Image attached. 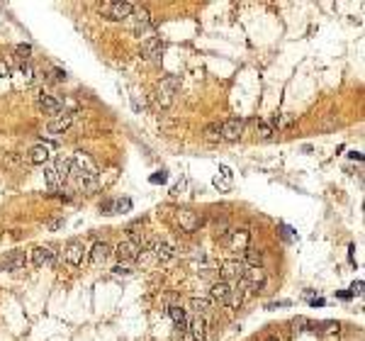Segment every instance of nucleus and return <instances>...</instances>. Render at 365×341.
Here are the masks:
<instances>
[{
  "instance_id": "obj_14",
  "label": "nucleus",
  "mask_w": 365,
  "mask_h": 341,
  "mask_svg": "<svg viewBox=\"0 0 365 341\" xmlns=\"http://www.w3.org/2000/svg\"><path fill=\"white\" fill-rule=\"evenodd\" d=\"M110 256H112V246H110L107 241H95V244H93V249H90V261H93L95 266H105V263L110 261Z\"/></svg>"
},
{
  "instance_id": "obj_4",
  "label": "nucleus",
  "mask_w": 365,
  "mask_h": 341,
  "mask_svg": "<svg viewBox=\"0 0 365 341\" xmlns=\"http://www.w3.org/2000/svg\"><path fill=\"white\" fill-rule=\"evenodd\" d=\"M244 134V119L239 117H229L222 122V139L224 142H239Z\"/></svg>"
},
{
  "instance_id": "obj_16",
  "label": "nucleus",
  "mask_w": 365,
  "mask_h": 341,
  "mask_svg": "<svg viewBox=\"0 0 365 341\" xmlns=\"http://www.w3.org/2000/svg\"><path fill=\"white\" fill-rule=\"evenodd\" d=\"M27 266V258L22 251H12L2 263H0V271H10V273H17V271H25Z\"/></svg>"
},
{
  "instance_id": "obj_38",
  "label": "nucleus",
  "mask_w": 365,
  "mask_h": 341,
  "mask_svg": "<svg viewBox=\"0 0 365 341\" xmlns=\"http://www.w3.org/2000/svg\"><path fill=\"white\" fill-rule=\"evenodd\" d=\"M290 305H292L290 300H280V302H270V305H268V310H273V307H290Z\"/></svg>"
},
{
  "instance_id": "obj_21",
  "label": "nucleus",
  "mask_w": 365,
  "mask_h": 341,
  "mask_svg": "<svg viewBox=\"0 0 365 341\" xmlns=\"http://www.w3.org/2000/svg\"><path fill=\"white\" fill-rule=\"evenodd\" d=\"M71 164H73V159H63V156H58V159H56V166H54V170H56V175H58V180H61V185H66V183H68Z\"/></svg>"
},
{
  "instance_id": "obj_33",
  "label": "nucleus",
  "mask_w": 365,
  "mask_h": 341,
  "mask_svg": "<svg viewBox=\"0 0 365 341\" xmlns=\"http://www.w3.org/2000/svg\"><path fill=\"white\" fill-rule=\"evenodd\" d=\"M149 180H151L154 185H158V183H166V180H168V173H166V170H158V173H154Z\"/></svg>"
},
{
  "instance_id": "obj_12",
  "label": "nucleus",
  "mask_w": 365,
  "mask_h": 341,
  "mask_svg": "<svg viewBox=\"0 0 365 341\" xmlns=\"http://www.w3.org/2000/svg\"><path fill=\"white\" fill-rule=\"evenodd\" d=\"M52 149H54V144H37V146H32L27 154V161L34 164V166H44L52 159Z\"/></svg>"
},
{
  "instance_id": "obj_32",
  "label": "nucleus",
  "mask_w": 365,
  "mask_h": 341,
  "mask_svg": "<svg viewBox=\"0 0 365 341\" xmlns=\"http://www.w3.org/2000/svg\"><path fill=\"white\" fill-rule=\"evenodd\" d=\"M280 231H282V239H285V241H295V239H297L295 229H290L287 225H280Z\"/></svg>"
},
{
  "instance_id": "obj_20",
  "label": "nucleus",
  "mask_w": 365,
  "mask_h": 341,
  "mask_svg": "<svg viewBox=\"0 0 365 341\" xmlns=\"http://www.w3.org/2000/svg\"><path fill=\"white\" fill-rule=\"evenodd\" d=\"M178 225L183 231H195L200 227V220H197V215L193 210H180L178 212Z\"/></svg>"
},
{
  "instance_id": "obj_17",
  "label": "nucleus",
  "mask_w": 365,
  "mask_h": 341,
  "mask_svg": "<svg viewBox=\"0 0 365 341\" xmlns=\"http://www.w3.org/2000/svg\"><path fill=\"white\" fill-rule=\"evenodd\" d=\"M71 122H73V114H68V113L58 114V117H52L49 124H47V132H49V134H63V132L71 127Z\"/></svg>"
},
{
  "instance_id": "obj_25",
  "label": "nucleus",
  "mask_w": 365,
  "mask_h": 341,
  "mask_svg": "<svg viewBox=\"0 0 365 341\" xmlns=\"http://www.w3.org/2000/svg\"><path fill=\"white\" fill-rule=\"evenodd\" d=\"M205 139H207V142H219V139H222V124H219V122L207 124V129H205Z\"/></svg>"
},
{
  "instance_id": "obj_18",
  "label": "nucleus",
  "mask_w": 365,
  "mask_h": 341,
  "mask_svg": "<svg viewBox=\"0 0 365 341\" xmlns=\"http://www.w3.org/2000/svg\"><path fill=\"white\" fill-rule=\"evenodd\" d=\"M151 251H154V258H156L158 263H168V261L175 258V249L170 246L168 241H154Z\"/></svg>"
},
{
  "instance_id": "obj_19",
  "label": "nucleus",
  "mask_w": 365,
  "mask_h": 341,
  "mask_svg": "<svg viewBox=\"0 0 365 341\" xmlns=\"http://www.w3.org/2000/svg\"><path fill=\"white\" fill-rule=\"evenodd\" d=\"M190 310L195 312V317H209L212 310H214V305H212V300L209 297H190Z\"/></svg>"
},
{
  "instance_id": "obj_27",
  "label": "nucleus",
  "mask_w": 365,
  "mask_h": 341,
  "mask_svg": "<svg viewBox=\"0 0 365 341\" xmlns=\"http://www.w3.org/2000/svg\"><path fill=\"white\" fill-rule=\"evenodd\" d=\"M312 329L319 332V334H334V332H338V322H321V324H316Z\"/></svg>"
},
{
  "instance_id": "obj_34",
  "label": "nucleus",
  "mask_w": 365,
  "mask_h": 341,
  "mask_svg": "<svg viewBox=\"0 0 365 341\" xmlns=\"http://www.w3.org/2000/svg\"><path fill=\"white\" fill-rule=\"evenodd\" d=\"M212 183H214V188H219V190H229V188H231V180H229V178H219V175H217Z\"/></svg>"
},
{
  "instance_id": "obj_3",
  "label": "nucleus",
  "mask_w": 365,
  "mask_h": 341,
  "mask_svg": "<svg viewBox=\"0 0 365 341\" xmlns=\"http://www.w3.org/2000/svg\"><path fill=\"white\" fill-rule=\"evenodd\" d=\"M37 108H39V113L49 114V117H58L61 110H63V103L54 98V95H47V93H39L37 95Z\"/></svg>"
},
{
  "instance_id": "obj_31",
  "label": "nucleus",
  "mask_w": 365,
  "mask_h": 341,
  "mask_svg": "<svg viewBox=\"0 0 365 341\" xmlns=\"http://www.w3.org/2000/svg\"><path fill=\"white\" fill-rule=\"evenodd\" d=\"M20 71H22V76H25V81H27V83L34 78V68H32V63H29V61H22Z\"/></svg>"
},
{
  "instance_id": "obj_2",
  "label": "nucleus",
  "mask_w": 365,
  "mask_h": 341,
  "mask_svg": "<svg viewBox=\"0 0 365 341\" xmlns=\"http://www.w3.org/2000/svg\"><path fill=\"white\" fill-rule=\"evenodd\" d=\"M222 244H224L229 251H234V254L246 251V249H249V244H251V231H246V229H234V231H226V236L222 239Z\"/></svg>"
},
{
  "instance_id": "obj_39",
  "label": "nucleus",
  "mask_w": 365,
  "mask_h": 341,
  "mask_svg": "<svg viewBox=\"0 0 365 341\" xmlns=\"http://www.w3.org/2000/svg\"><path fill=\"white\" fill-rule=\"evenodd\" d=\"M309 305H312V307H324V305H326V300H321V297H316V300H312Z\"/></svg>"
},
{
  "instance_id": "obj_11",
  "label": "nucleus",
  "mask_w": 365,
  "mask_h": 341,
  "mask_svg": "<svg viewBox=\"0 0 365 341\" xmlns=\"http://www.w3.org/2000/svg\"><path fill=\"white\" fill-rule=\"evenodd\" d=\"M112 254L119 258V263H132V261L139 258V249H137L129 239H124V241H119V244L114 246Z\"/></svg>"
},
{
  "instance_id": "obj_30",
  "label": "nucleus",
  "mask_w": 365,
  "mask_h": 341,
  "mask_svg": "<svg viewBox=\"0 0 365 341\" xmlns=\"http://www.w3.org/2000/svg\"><path fill=\"white\" fill-rule=\"evenodd\" d=\"M15 54L22 58V61H29V54H32V47L29 44H17L15 47Z\"/></svg>"
},
{
  "instance_id": "obj_5",
  "label": "nucleus",
  "mask_w": 365,
  "mask_h": 341,
  "mask_svg": "<svg viewBox=\"0 0 365 341\" xmlns=\"http://www.w3.org/2000/svg\"><path fill=\"white\" fill-rule=\"evenodd\" d=\"M244 271H246L244 261H226V263H222V281H226V283H241Z\"/></svg>"
},
{
  "instance_id": "obj_13",
  "label": "nucleus",
  "mask_w": 365,
  "mask_h": 341,
  "mask_svg": "<svg viewBox=\"0 0 365 341\" xmlns=\"http://www.w3.org/2000/svg\"><path fill=\"white\" fill-rule=\"evenodd\" d=\"M231 292H234V285L226 283V281H217L212 285L209 295H212V302H219V305H229L231 300Z\"/></svg>"
},
{
  "instance_id": "obj_9",
  "label": "nucleus",
  "mask_w": 365,
  "mask_h": 341,
  "mask_svg": "<svg viewBox=\"0 0 365 341\" xmlns=\"http://www.w3.org/2000/svg\"><path fill=\"white\" fill-rule=\"evenodd\" d=\"M63 258H66V263H71V266H83V258H85V246L78 241V239H73V241H68V246L63 249Z\"/></svg>"
},
{
  "instance_id": "obj_6",
  "label": "nucleus",
  "mask_w": 365,
  "mask_h": 341,
  "mask_svg": "<svg viewBox=\"0 0 365 341\" xmlns=\"http://www.w3.org/2000/svg\"><path fill=\"white\" fill-rule=\"evenodd\" d=\"M241 283L249 285L251 290H261L265 285V271H263V266H246Z\"/></svg>"
},
{
  "instance_id": "obj_29",
  "label": "nucleus",
  "mask_w": 365,
  "mask_h": 341,
  "mask_svg": "<svg viewBox=\"0 0 365 341\" xmlns=\"http://www.w3.org/2000/svg\"><path fill=\"white\" fill-rule=\"evenodd\" d=\"M114 276H132L134 273V268H132V263H117L112 268Z\"/></svg>"
},
{
  "instance_id": "obj_36",
  "label": "nucleus",
  "mask_w": 365,
  "mask_h": 341,
  "mask_svg": "<svg viewBox=\"0 0 365 341\" xmlns=\"http://www.w3.org/2000/svg\"><path fill=\"white\" fill-rule=\"evenodd\" d=\"M348 292H351V295H361V292H363V281H356V283L351 285Z\"/></svg>"
},
{
  "instance_id": "obj_10",
  "label": "nucleus",
  "mask_w": 365,
  "mask_h": 341,
  "mask_svg": "<svg viewBox=\"0 0 365 341\" xmlns=\"http://www.w3.org/2000/svg\"><path fill=\"white\" fill-rule=\"evenodd\" d=\"M163 49H166V42H163L161 37H149V39L141 44V57L154 61V58H158L163 54Z\"/></svg>"
},
{
  "instance_id": "obj_22",
  "label": "nucleus",
  "mask_w": 365,
  "mask_h": 341,
  "mask_svg": "<svg viewBox=\"0 0 365 341\" xmlns=\"http://www.w3.org/2000/svg\"><path fill=\"white\" fill-rule=\"evenodd\" d=\"M168 317H170V322H173L178 329H185V327H188V314H185V310H183L180 305H173V307H168Z\"/></svg>"
},
{
  "instance_id": "obj_7",
  "label": "nucleus",
  "mask_w": 365,
  "mask_h": 341,
  "mask_svg": "<svg viewBox=\"0 0 365 341\" xmlns=\"http://www.w3.org/2000/svg\"><path fill=\"white\" fill-rule=\"evenodd\" d=\"M100 10H105L110 20H127L134 12V5L132 2H105L100 5Z\"/></svg>"
},
{
  "instance_id": "obj_15",
  "label": "nucleus",
  "mask_w": 365,
  "mask_h": 341,
  "mask_svg": "<svg viewBox=\"0 0 365 341\" xmlns=\"http://www.w3.org/2000/svg\"><path fill=\"white\" fill-rule=\"evenodd\" d=\"M188 341H205V334H207V319L202 317H193L188 322Z\"/></svg>"
},
{
  "instance_id": "obj_26",
  "label": "nucleus",
  "mask_w": 365,
  "mask_h": 341,
  "mask_svg": "<svg viewBox=\"0 0 365 341\" xmlns=\"http://www.w3.org/2000/svg\"><path fill=\"white\" fill-rule=\"evenodd\" d=\"M244 258H246V261H244L246 266H261V263H263V254H261L258 249H253V246H249V249L244 251Z\"/></svg>"
},
{
  "instance_id": "obj_37",
  "label": "nucleus",
  "mask_w": 365,
  "mask_h": 341,
  "mask_svg": "<svg viewBox=\"0 0 365 341\" xmlns=\"http://www.w3.org/2000/svg\"><path fill=\"white\" fill-rule=\"evenodd\" d=\"M61 227H63V217H56V220L49 222V229H52V231H56V229H61Z\"/></svg>"
},
{
  "instance_id": "obj_40",
  "label": "nucleus",
  "mask_w": 365,
  "mask_h": 341,
  "mask_svg": "<svg viewBox=\"0 0 365 341\" xmlns=\"http://www.w3.org/2000/svg\"><path fill=\"white\" fill-rule=\"evenodd\" d=\"M336 295L341 297V300H351V297H353V295H351L348 290H343V292H336Z\"/></svg>"
},
{
  "instance_id": "obj_42",
  "label": "nucleus",
  "mask_w": 365,
  "mask_h": 341,
  "mask_svg": "<svg viewBox=\"0 0 365 341\" xmlns=\"http://www.w3.org/2000/svg\"><path fill=\"white\" fill-rule=\"evenodd\" d=\"M265 341H280V339H278V337H268Z\"/></svg>"
},
{
  "instance_id": "obj_1",
  "label": "nucleus",
  "mask_w": 365,
  "mask_h": 341,
  "mask_svg": "<svg viewBox=\"0 0 365 341\" xmlns=\"http://www.w3.org/2000/svg\"><path fill=\"white\" fill-rule=\"evenodd\" d=\"M180 88V78L178 76H166L161 85L154 90V103L158 105V108H170V103H173V93Z\"/></svg>"
},
{
  "instance_id": "obj_28",
  "label": "nucleus",
  "mask_w": 365,
  "mask_h": 341,
  "mask_svg": "<svg viewBox=\"0 0 365 341\" xmlns=\"http://www.w3.org/2000/svg\"><path fill=\"white\" fill-rule=\"evenodd\" d=\"M307 327H312V324H309V319H305V317L292 319V334H302V332H307Z\"/></svg>"
},
{
  "instance_id": "obj_35",
  "label": "nucleus",
  "mask_w": 365,
  "mask_h": 341,
  "mask_svg": "<svg viewBox=\"0 0 365 341\" xmlns=\"http://www.w3.org/2000/svg\"><path fill=\"white\" fill-rule=\"evenodd\" d=\"M122 210H132V200H114V212H122Z\"/></svg>"
},
{
  "instance_id": "obj_41",
  "label": "nucleus",
  "mask_w": 365,
  "mask_h": 341,
  "mask_svg": "<svg viewBox=\"0 0 365 341\" xmlns=\"http://www.w3.org/2000/svg\"><path fill=\"white\" fill-rule=\"evenodd\" d=\"M348 156H351V159H356V161H363V154H358V151H351Z\"/></svg>"
},
{
  "instance_id": "obj_23",
  "label": "nucleus",
  "mask_w": 365,
  "mask_h": 341,
  "mask_svg": "<svg viewBox=\"0 0 365 341\" xmlns=\"http://www.w3.org/2000/svg\"><path fill=\"white\" fill-rule=\"evenodd\" d=\"M256 132H258V139H263V142H270L273 139V127L268 124V122H263V119H258L256 122Z\"/></svg>"
},
{
  "instance_id": "obj_24",
  "label": "nucleus",
  "mask_w": 365,
  "mask_h": 341,
  "mask_svg": "<svg viewBox=\"0 0 365 341\" xmlns=\"http://www.w3.org/2000/svg\"><path fill=\"white\" fill-rule=\"evenodd\" d=\"M44 178H47V183H49V188L54 190V193H58L63 185H61V180H58V175H56V170H54V166H47L44 169Z\"/></svg>"
},
{
  "instance_id": "obj_8",
  "label": "nucleus",
  "mask_w": 365,
  "mask_h": 341,
  "mask_svg": "<svg viewBox=\"0 0 365 341\" xmlns=\"http://www.w3.org/2000/svg\"><path fill=\"white\" fill-rule=\"evenodd\" d=\"M32 263L37 268H44V266H54L56 263V249L54 246H37L32 251Z\"/></svg>"
}]
</instances>
